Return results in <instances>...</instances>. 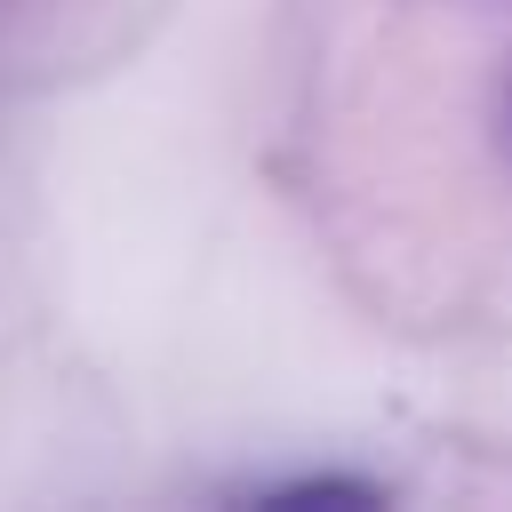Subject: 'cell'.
<instances>
[{
  "mask_svg": "<svg viewBox=\"0 0 512 512\" xmlns=\"http://www.w3.org/2000/svg\"><path fill=\"white\" fill-rule=\"evenodd\" d=\"M384 480H352V472H304L280 488H256V504H384Z\"/></svg>",
  "mask_w": 512,
  "mask_h": 512,
  "instance_id": "cell-1",
  "label": "cell"
}]
</instances>
